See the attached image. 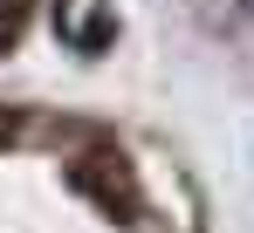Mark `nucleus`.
<instances>
[{"mask_svg": "<svg viewBox=\"0 0 254 233\" xmlns=\"http://www.w3.org/2000/svg\"><path fill=\"white\" fill-rule=\"evenodd\" d=\"M14 137H21V116H14V110H0V144H14Z\"/></svg>", "mask_w": 254, "mask_h": 233, "instance_id": "f257e3e1", "label": "nucleus"}]
</instances>
